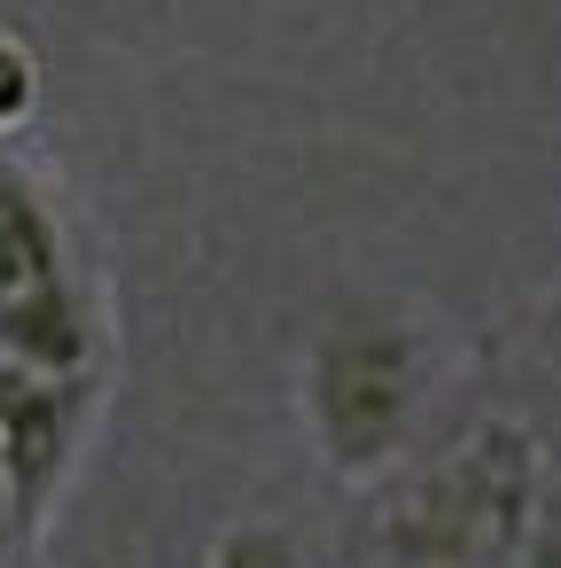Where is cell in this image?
I'll return each mask as SVG.
<instances>
[{
    "label": "cell",
    "mask_w": 561,
    "mask_h": 568,
    "mask_svg": "<svg viewBox=\"0 0 561 568\" xmlns=\"http://www.w3.org/2000/svg\"><path fill=\"white\" fill-rule=\"evenodd\" d=\"M102 397H110V374H40V366L0 358V467H9L32 545L48 537L63 490L79 483Z\"/></svg>",
    "instance_id": "277c9868"
},
{
    "label": "cell",
    "mask_w": 561,
    "mask_h": 568,
    "mask_svg": "<svg viewBox=\"0 0 561 568\" xmlns=\"http://www.w3.org/2000/svg\"><path fill=\"white\" fill-rule=\"evenodd\" d=\"M0 358L40 374H110L102 288L56 195L17 156H0Z\"/></svg>",
    "instance_id": "3957f363"
},
{
    "label": "cell",
    "mask_w": 561,
    "mask_h": 568,
    "mask_svg": "<svg viewBox=\"0 0 561 568\" xmlns=\"http://www.w3.org/2000/svg\"><path fill=\"white\" fill-rule=\"evenodd\" d=\"M32 110H40V63H32L24 40L0 32V133H17Z\"/></svg>",
    "instance_id": "8992f818"
},
{
    "label": "cell",
    "mask_w": 561,
    "mask_h": 568,
    "mask_svg": "<svg viewBox=\"0 0 561 568\" xmlns=\"http://www.w3.org/2000/svg\"><path fill=\"white\" fill-rule=\"evenodd\" d=\"M196 568H304V545H297V529H289V521L250 514V521H227V529L203 545V560H196Z\"/></svg>",
    "instance_id": "5b68a950"
},
{
    "label": "cell",
    "mask_w": 561,
    "mask_h": 568,
    "mask_svg": "<svg viewBox=\"0 0 561 568\" xmlns=\"http://www.w3.org/2000/svg\"><path fill=\"white\" fill-rule=\"evenodd\" d=\"M17 552H32V529H24V506L9 490V467H0V568H9Z\"/></svg>",
    "instance_id": "52a82bcc"
},
{
    "label": "cell",
    "mask_w": 561,
    "mask_h": 568,
    "mask_svg": "<svg viewBox=\"0 0 561 568\" xmlns=\"http://www.w3.org/2000/svg\"><path fill=\"white\" fill-rule=\"evenodd\" d=\"M429 397H437V351L405 304L351 296L320 312L304 366H297V405L335 483H359V490L390 483L421 452Z\"/></svg>",
    "instance_id": "7a4b0ae2"
},
{
    "label": "cell",
    "mask_w": 561,
    "mask_h": 568,
    "mask_svg": "<svg viewBox=\"0 0 561 568\" xmlns=\"http://www.w3.org/2000/svg\"><path fill=\"white\" fill-rule=\"evenodd\" d=\"M553 475L514 413H483L444 444H421L374 483V552L390 568H522Z\"/></svg>",
    "instance_id": "6da1fadb"
}]
</instances>
